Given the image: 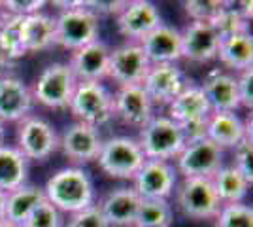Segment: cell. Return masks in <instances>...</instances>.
Segmentation results:
<instances>
[{"mask_svg":"<svg viewBox=\"0 0 253 227\" xmlns=\"http://www.w3.org/2000/svg\"><path fill=\"white\" fill-rule=\"evenodd\" d=\"M6 199H8V193L0 189V220H4V212H6Z\"/></svg>","mask_w":253,"mask_h":227,"instance_id":"obj_39","label":"cell"},{"mask_svg":"<svg viewBox=\"0 0 253 227\" xmlns=\"http://www.w3.org/2000/svg\"><path fill=\"white\" fill-rule=\"evenodd\" d=\"M253 138L246 136L236 148H232V167L238 169L244 178L253 184Z\"/></svg>","mask_w":253,"mask_h":227,"instance_id":"obj_35","label":"cell"},{"mask_svg":"<svg viewBox=\"0 0 253 227\" xmlns=\"http://www.w3.org/2000/svg\"><path fill=\"white\" fill-rule=\"evenodd\" d=\"M31 161L15 146L0 144V189L10 193L29 182Z\"/></svg>","mask_w":253,"mask_h":227,"instance_id":"obj_26","label":"cell"},{"mask_svg":"<svg viewBox=\"0 0 253 227\" xmlns=\"http://www.w3.org/2000/svg\"><path fill=\"white\" fill-rule=\"evenodd\" d=\"M219 65L232 74L253 68V36L252 33L221 38L217 49Z\"/></svg>","mask_w":253,"mask_h":227,"instance_id":"obj_25","label":"cell"},{"mask_svg":"<svg viewBox=\"0 0 253 227\" xmlns=\"http://www.w3.org/2000/svg\"><path fill=\"white\" fill-rule=\"evenodd\" d=\"M225 165V151L210 138L185 142L183 150L174 159L179 178H213Z\"/></svg>","mask_w":253,"mask_h":227,"instance_id":"obj_10","label":"cell"},{"mask_svg":"<svg viewBox=\"0 0 253 227\" xmlns=\"http://www.w3.org/2000/svg\"><path fill=\"white\" fill-rule=\"evenodd\" d=\"M78 80L72 74L68 63H51L43 68L31 86L34 104L47 110H68L74 97Z\"/></svg>","mask_w":253,"mask_h":227,"instance_id":"obj_6","label":"cell"},{"mask_svg":"<svg viewBox=\"0 0 253 227\" xmlns=\"http://www.w3.org/2000/svg\"><path fill=\"white\" fill-rule=\"evenodd\" d=\"M102 142L104 138L100 135V129L80 121H72L64 127L63 133H59V151L78 167L96 161Z\"/></svg>","mask_w":253,"mask_h":227,"instance_id":"obj_11","label":"cell"},{"mask_svg":"<svg viewBox=\"0 0 253 227\" xmlns=\"http://www.w3.org/2000/svg\"><path fill=\"white\" fill-rule=\"evenodd\" d=\"M163 25L157 4L149 0H125L123 10L116 17V27L126 42L140 44L151 31Z\"/></svg>","mask_w":253,"mask_h":227,"instance_id":"obj_13","label":"cell"},{"mask_svg":"<svg viewBox=\"0 0 253 227\" xmlns=\"http://www.w3.org/2000/svg\"><path fill=\"white\" fill-rule=\"evenodd\" d=\"M64 222H66V216L63 212L59 208H55L47 199H43L42 203L32 210V214L23 227H64Z\"/></svg>","mask_w":253,"mask_h":227,"instance_id":"obj_34","label":"cell"},{"mask_svg":"<svg viewBox=\"0 0 253 227\" xmlns=\"http://www.w3.org/2000/svg\"><path fill=\"white\" fill-rule=\"evenodd\" d=\"M63 6L55 15V45L72 53L87 44L100 40V19L85 2H53Z\"/></svg>","mask_w":253,"mask_h":227,"instance_id":"obj_2","label":"cell"},{"mask_svg":"<svg viewBox=\"0 0 253 227\" xmlns=\"http://www.w3.org/2000/svg\"><path fill=\"white\" fill-rule=\"evenodd\" d=\"M219 34L208 23L189 21L181 31V59L193 65H208L217 59Z\"/></svg>","mask_w":253,"mask_h":227,"instance_id":"obj_17","label":"cell"},{"mask_svg":"<svg viewBox=\"0 0 253 227\" xmlns=\"http://www.w3.org/2000/svg\"><path fill=\"white\" fill-rule=\"evenodd\" d=\"M6 131H8V125L0 119V144H4V140H6Z\"/></svg>","mask_w":253,"mask_h":227,"instance_id":"obj_40","label":"cell"},{"mask_svg":"<svg viewBox=\"0 0 253 227\" xmlns=\"http://www.w3.org/2000/svg\"><path fill=\"white\" fill-rule=\"evenodd\" d=\"M96 163L108 178L132 182L142 165L146 163V157L136 136L116 135L104 138Z\"/></svg>","mask_w":253,"mask_h":227,"instance_id":"obj_5","label":"cell"},{"mask_svg":"<svg viewBox=\"0 0 253 227\" xmlns=\"http://www.w3.org/2000/svg\"><path fill=\"white\" fill-rule=\"evenodd\" d=\"M225 4H227L225 0H189V2H183V10L187 13L189 21L211 25L223 11Z\"/></svg>","mask_w":253,"mask_h":227,"instance_id":"obj_33","label":"cell"},{"mask_svg":"<svg viewBox=\"0 0 253 227\" xmlns=\"http://www.w3.org/2000/svg\"><path fill=\"white\" fill-rule=\"evenodd\" d=\"M112 47L102 40L87 44L70 53L68 66L78 82H104L108 80Z\"/></svg>","mask_w":253,"mask_h":227,"instance_id":"obj_19","label":"cell"},{"mask_svg":"<svg viewBox=\"0 0 253 227\" xmlns=\"http://www.w3.org/2000/svg\"><path fill=\"white\" fill-rule=\"evenodd\" d=\"M0 227H21V226H15V224H10L6 220H0Z\"/></svg>","mask_w":253,"mask_h":227,"instance_id":"obj_41","label":"cell"},{"mask_svg":"<svg viewBox=\"0 0 253 227\" xmlns=\"http://www.w3.org/2000/svg\"><path fill=\"white\" fill-rule=\"evenodd\" d=\"M179 182V174L172 161H149L142 165V169L132 180V189L140 195V199H165L176 191Z\"/></svg>","mask_w":253,"mask_h":227,"instance_id":"obj_14","label":"cell"},{"mask_svg":"<svg viewBox=\"0 0 253 227\" xmlns=\"http://www.w3.org/2000/svg\"><path fill=\"white\" fill-rule=\"evenodd\" d=\"M19 21L21 17L0 10V68L15 66V63L27 55L19 42Z\"/></svg>","mask_w":253,"mask_h":227,"instance_id":"obj_30","label":"cell"},{"mask_svg":"<svg viewBox=\"0 0 253 227\" xmlns=\"http://www.w3.org/2000/svg\"><path fill=\"white\" fill-rule=\"evenodd\" d=\"M140 203L142 199L132 185H119L106 191L96 206L110 227H134Z\"/></svg>","mask_w":253,"mask_h":227,"instance_id":"obj_20","label":"cell"},{"mask_svg":"<svg viewBox=\"0 0 253 227\" xmlns=\"http://www.w3.org/2000/svg\"><path fill=\"white\" fill-rule=\"evenodd\" d=\"M64 227H110L102 212L98 210V206L93 205L85 208L82 212L70 214L68 220L64 222Z\"/></svg>","mask_w":253,"mask_h":227,"instance_id":"obj_36","label":"cell"},{"mask_svg":"<svg viewBox=\"0 0 253 227\" xmlns=\"http://www.w3.org/2000/svg\"><path fill=\"white\" fill-rule=\"evenodd\" d=\"M202 91L210 102L211 112H238L240 98H238V86L236 74L225 68H211L202 80Z\"/></svg>","mask_w":253,"mask_h":227,"instance_id":"obj_21","label":"cell"},{"mask_svg":"<svg viewBox=\"0 0 253 227\" xmlns=\"http://www.w3.org/2000/svg\"><path fill=\"white\" fill-rule=\"evenodd\" d=\"M189 78L185 76L179 65H151L142 82L144 91L151 102L157 106H169L179 95V91L187 86Z\"/></svg>","mask_w":253,"mask_h":227,"instance_id":"obj_16","label":"cell"},{"mask_svg":"<svg viewBox=\"0 0 253 227\" xmlns=\"http://www.w3.org/2000/svg\"><path fill=\"white\" fill-rule=\"evenodd\" d=\"M252 135V123L248 125L238 112H211L208 119L206 138L217 144L223 151L236 148Z\"/></svg>","mask_w":253,"mask_h":227,"instance_id":"obj_23","label":"cell"},{"mask_svg":"<svg viewBox=\"0 0 253 227\" xmlns=\"http://www.w3.org/2000/svg\"><path fill=\"white\" fill-rule=\"evenodd\" d=\"M210 114V102L204 95L201 84H195L193 80L187 82V86L179 91L178 97L167 106V116L181 127L185 142L206 138Z\"/></svg>","mask_w":253,"mask_h":227,"instance_id":"obj_3","label":"cell"},{"mask_svg":"<svg viewBox=\"0 0 253 227\" xmlns=\"http://www.w3.org/2000/svg\"><path fill=\"white\" fill-rule=\"evenodd\" d=\"M19 42L25 53L47 51L55 45V17L38 11L19 21Z\"/></svg>","mask_w":253,"mask_h":227,"instance_id":"obj_24","label":"cell"},{"mask_svg":"<svg viewBox=\"0 0 253 227\" xmlns=\"http://www.w3.org/2000/svg\"><path fill=\"white\" fill-rule=\"evenodd\" d=\"M114 95V119L130 129H142L155 116V104L151 102L142 86L117 87Z\"/></svg>","mask_w":253,"mask_h":227,"instance_id":"obj_15","label":"cell"},{"mask_svg":"<svg viewBox=\"0 0 253 227\" xmlns=\"http://www.w3.org/2000/svg\"><path fill=\"white\" fill-rule=\"evenodd\" d=\"M45 6H47V2H43V0H6V2H0V10L4 13L15 15V17H27L32 13L43 11Z\"/></svg>","mask_w":253,"mask_h":227,"instance_id":"obj_37","label":"cell"},{"mask_svg":"<svg viewBox=\"0 0 253 227\" xmlns=\"http://www.w3.org/2000/svg\"><path fill=\"white\" fill-rule=\"evenodd\" d=\"M236 86H238V98H240V108H253V68L242 70L236 74Z\"/></svg>","mask_w":253,"mask_h":227,"instance_id":"obj_38","label":"cell"},{"mask_svg":"<svg viewBox=\"0 0 253 227\" xmlns=\"http://www.w3.org/2000/svg\"><path fill=\"white\" fill-rule=\"evenodd\" d=\"M149 66L151 65L142 45L134 42H125L110 51L108 80H112L117 87L142 86Z\"/></svg>","mask_w":253,"mask_h":227,"instance_id":"obj_12","label":"cell"},{"mask_svg":"<svg viewBox=\"0 0 253 227\" xmlns=\"http://www.w3.org/2000/svg\"><path fill=\"white\" fill-rule=\"evenodd\" d=\"M174 208L165 199H142L134 227H172Z\"/></svg>","mask_w":253,"mask_h":227,"instance_id":"obj_31","label":"cell"},{"mask_svg":"<svg viewBox=\"0 0 253 227\" xmlns=\"http://www.w3.org/2000/svg\"><path fill=\"white\" fill-rule=\"evenodd\" d=\"M17 150L29 161L45 163L53 153L59 151V133L42 116H27L17 123L15 131Z\"/></svg>","mask_w":253,"mask_h":227,"instance_id":"obj_9","label":"cell"},{"mask_svg":"<svg viewBox=\"0 0 253 227\" xmlns=\"http://www.w3.org/2000/svg\"><path fill=\"white\" fill-rule=\"evenodd\" d=\"M42 189L45 199L55 208H59L64 216L96 205L95 180L85 167L68 165L55 171Z\"/></svg>","mask_w":253,"mask_h":227,"instance_id":"obj_1","label":"cell"},{"mask_svg":"<svg viewBox=\"0 0 253 227\" xmlns=\"http://www.w3.org/2000/svg\"><path fill=\"white\" fill-rule=\"evenodd\" d=\"M213 189L219 197L221 205H234V203H246L252 184L244 178L238 169L232 165H223L211 178Z\"/></svg>","mask_w":253,"mask_h":227,"instance_id":"obj_28","label":"cell"},{"mask_svg":"<svg viewBox=\"0 0 253 227\" xmlns=\"http://www.w3.org/2000/svg\"><path fill=\"white\" fill-rule=\"evenodd\" d=\"M252 2H227L217 19L211 23L219 38L250 33L252 23Z\"/></svg>","mask_w":253,"mask_h":227,"instance_id":"obj_29","label":"cell"},{"mask_svg":"<svg viewBox=\"0 0 253 227\" xmlns=\"http://www.w3.org/2000/svg\"><path fill=\"white\" fill-rule=\"evenodd\" d=\"M68 112L74 121L106 127L114 121V95L100 82H78Z\"/></svg>","mask_w":253,"mask_h":227,"instance_id":"obj_7","label":"cell"},{"mask_svg":"<svg viewBox=\"0 0 253 227\" xmlns=\"http://www.w3.org/2000/svg\"><path fill=\"white\" fill-rule=\"evenodd\" d=\"M172 197L179 212L197 222L213 220L221 208L210 178H179Z\"/></svg>","mask_w":253,"mask_h":227,"instance_id":"obj_8","label":"cell"},{"mask_svg":"<svg viewBox=\"0 0 253 227\" xmlns=\"http://www.w3.org/2000/svg\"><path fill=\"white\" fill-rule=\"evenodd\" d=\"M149 65H178L181 61V31L172 25H159L140 42Z\"/></svg>","mask_w":253,"mask_h":227,"instance_id":"obj_22","label":"cell"},{"mask_svg":"<svg viewBox=\"0 0 253 227\" xmlns=\"http://www.w3.org/2000/svg\"><path fill=\"white\" fill-rule=\"evenodd\" d=\"M34 110V98L31 86L17 74L0 76V119L8 123H19L31 116Z\"/></svg>","mask_w":253,"mask_h":227,"instance_id":"obj_18","label":"cell"},{"mask_svg":"<svg viewBox=\"0 0 253 227\" xmlns=\"http://www.w3.org/2000/svg\"><path fill=\"white\" fill-rule=\"evenodd\" d=\"M43 199H45V195H43L42 185L32 184V182L23 184L21 187H17V189L8 193L4 220L23 227L25 222L29 220V216L32 214V210L40 205Z\"/></svg>","mask_w":253,"mask_h":227,"instance_id":"obj_27","label":"cell"},{"mask_svg":"<svg viewBox=\"0 0 253 227\" xmlns=\"http://www.w3.org/2000/svg\"><path fill=\"white\" fill-rule=\"evenodd\" d=\"M215 220V227H253V206L248 203L221 205Z\"/></svg>","mask_w":253,"mask_h":227,"instance_id":"obj_32","label":"cell"},{"mask_svg":"<svg viewBox=\"0 0 253 227\" xmlns=\"http://www.w3.org/2000/svg\"><path fill=\"white\" fill-rule=\"evenodd\" d=\"M144 157L149 161H172L185 146L183 131L167 114H155L138 131L136 136Z\"/></svg>","mask_w":253,"mask_h":227,"instance_id":"obj_4","label":"cell"}]
</instances>
